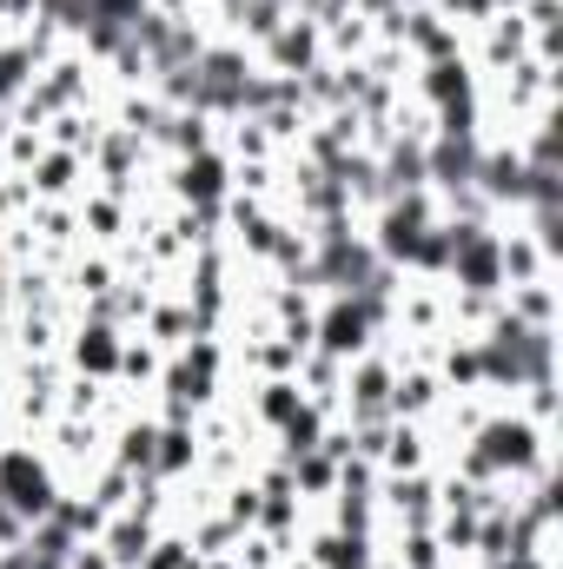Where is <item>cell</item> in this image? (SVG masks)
<instances>
[{
  "instance_id": "cell-13",
  "label": "cell",
  "mask_w": 563,
  "mask_h": 569,
  "mask_svg": "<svg viewBox=\"0 0 563 569\" xmlns=\"http://www.w3.org/2000/svg\"><path fill=\"white\" fill-rule=\"evenodd\" d=\"M392 503H398V510H412V523H424V503H431V483H424V477H412V483H392Z\"/></svg>"
},
{
  "instance_id": "cell-1",
  "label": "cell",
  "mask_w": 563,
  "mask_h": 569,
  "mask_svg": "<svg viewBox=\"0 0 563 569\" xmlns=\"http://www.w3.org/2000/svg\"><path fill=\"white\" fill-rule=\"evenodd\" d=\"M531 463H544V430L524 418H491L464 457L471 477H504V470H531Z\"/></svg>"
},
{
  "instance_id": "cell-2",
  "label": "cell",
  "mask_w": 563,
  "mask_h": 569,
  "mask_svg": "<svg viewBox=\"0 0 563 569\" xmlns=\"http://www.w3.org/2000/svg\"><path fill=\"white\" fill-rule=\"evenodd\" d=\"M385 318V305L372 298V291H338L332 298V311L312 325V338L325 345V358H358L365 345H372V325Z\"/></svg>"
},
{
  "instance_id": "cell-4",
  "label": "cell",
  "mask_w": 563,
  "mask_h": 569,
  "mask_svg": "<svg viewBox=\"0 0 563 569\" xmlns=\"http://www.w3.org/2000/svg\"><path fill=\"white\" fill-rule=\"evenodd\" d=\"M385 418H392V371L358 365L352 371V425H385Z\"/></svg>"
},
{
  "instance_id": "cell-18",
  "label": "cell",
  "mask_w": 563,
  "mask_h": 569,
  "mask_svg": "<svg viewBox=\"0 0 563 569\" xmlns=\"http://www.w3.org/2000/svg\"><path fill=\"white\" fill-rule=\"evenodd\" d=\"M292 411H298V385H266V418H273V425H285Z\"/></svg>"
},
{
  "instance_id": "cell-8",
  "label": "cell",
  "mask_w": 563,
  "mask_h": 569,
  "mask_svg": "<svg viewBox=\"0 0 563 569\" xmlns=\"http://www.w3.org/2000/svg\"><path fill=\"white\" fill-rule=\"evenodd\" d=\"M365 550H372L365 537L338 530V537H325V543H318V563H325V569H372V557H365Z\"/></svg>"
},
{
  "instance_id": "cell-19",
  "label": "cell",
  "mask_w": 563,
  "mask_h": 569,
  "mask_svg": "<svg viewBox=\"0 0 563 569\" xmlns=\"http://www.w3.org/2000/svg\"><path fill=\"white\" fill-rule=\"evenodd\" d=\"M491 569H544V563H537V557H497Z\"/></svg>"
},
{
  "instance_id": "cell-7",
  "label": "cell",
  "mask_w": 563,
  "mask_h": 569,
  "mask_svg": "<svg viewBox=\"0 0 563 569\" xmlns=\"http://www.w3.org/2000/svg\"><path fill=\"white\" fill-rule=\"evenodd\" d=\"M73 358H80L87 371H113V365H120V338H113L107 325H93V331H80V345H73Z\"/></svg>"
},
{
  "instance_id": "cell-5",
  "label": "cell",
  "mask_w": 563,
  "mask_h": 569,
  "mask_svg": "<svg viewBox=\"0 0 563 569\" xmlns=\"http://www.w3.org/2000/svg\"><path fill=\"white\" fill-rule=\"evenodd\" d=\"M100 550H107V563H113V569H140V557L152 550V530L140 523V510H134V517H120V523L100 537Z\"/></svg>"
},
{
  "instance_id": "cell-9",
  "label": "cell",
  "mask_w": 563,
  "mask_h": 569,
  "mask_svg": "<svg viewBox=\"0 0 563 569\" xmlns=\"http://www.w3.org/2000/svg\"><path fill=\"white\" fill-rule=\"evenodd\" d=\"M431 398H437V378H424V371L392 378V418H412V411H424Z\"/></svg>"
},
{
  "instance_id": "cell-14",
  "label": "cell",
  "mask_w": 563,
  "mask_h": 569,
  "mask_svg": "<svg viewBox=\"0 0 563 569\" xmlns=\"http://www.w3.org/2000/svg\"><path fill=\"white\" fill-rule=\"evenodd\" d=\"M152 437H159L152 425L127 430V463H120V470H152Z\"/></svg>"
},
{
  "instance_id": "cell-12",
  "label": "cell",
  "mask_w": 563,
  "mask_h": 569,
  "mask_svg": "<svg viewBox=\"0 0 563 569\" xmlns=\"http://www.w3.org/2000/svg\"><path fill=\"white\" fill-rule=\"evenodd\" d=\"M67 179H73V159H67V152L40 159V172H33V186H40V192H67Z\"/></svg>"
},
{
  "instance_id": "cell-10",
  "label": "cell",
  "mask_w": 563,
  "mask_h": 569,
  "mask_svg": "<svg viewBox=\"0 0 563 569\" xmlns=\"http://www.w3.org/2000/svg\"><path fill=\"white\" fill-rule=\"evenodd\" d=\"M33 60H40V47H0V100H13V93L27 87Z\"/></svg>"
},
{
  "instance_id": "cell-6",
  "label": "cell",
  "mask_w": 563,
  "mask_h": 569,
  "mask_svg": "<svg viewBox=\"0 0 563 569\" xmlns=\"http://www.w3.org/2000/svg\"><path fill=\"white\" fill-rule=\"evenodd\" d=\"M179 192H186V199H219V192H226V166H219L213 152H192V159H186Z\"/></svg>"
},
{
  "instance_id": "cell-16",
  "label": "cell",
  "mask_w": 563,
  "mask_h": 569,
  "mask_svg": "<svg viewBox=\"0 0 563 569\" xmlns=\"http://www.w3.org/2000/svg\"><path fill=\"white\" fill-rule=\"evenodd\" d=\"M279 60L285 67H305V60H312V33H305V27H285L279 33Z\"/></svg>"
},
{
  "instance_id": "cell-17",
  "label": "cell",
  "mask_w": 563,
  "mask_h": 569,
  "mask_svg": "<svg viewBox=\"0 0 563 569\" xmlns=\"http://www.w3.org/2000/svg\"><path fill=\"white\" fill-rule=\"evenodd\" d=\"M398 569H437V537L412 530V543H405V563H398Z\"/></svg>"
},
{
  "instance_id": "cell-11",
  "label": "cell",
  "mask_w": 563,
  "mask_h": 569,
  "mask_svg": "<svg viewBox=\"0 0 563 569\" xmlns=\"http://www.w3.org/2000/svg\"><path fill=\"white\" fill-rule=\"evenodd\" d=\"M524 53V20L517 13H497V27H491V60H517Z\"/></svg>"
},
{
  "instance_id": "cell-3",
  "label": "cell",
  "mask_w": 563,
  "mask_h": 569,
  "mask_svg": "<svg viewBox=\"0 0 563 569\" xmlns=\"http://www.w3.org/2000/svg\"><path fill=\"white\" fill-rule=\"evenodd\" d=\"M0 497H7V510H13L27 530L60 503V497H53V477H47L27 450H0Z\"/></svg>"
},
{
  "instance_id": "cell-15",
  "label": "cell",
  "mask_w": 563,
  "mask_h": 569,
  "mask_svg": "<svg viewBox=\"0 0 563 569\" xmlns=\"http://www.w3.org/2000/svg\"><path fill=\"white\" fill-rule=\"evenodd\" d=\"M140 569H192V550L186 543H152L140 557Z\"/></svg>"
}]
</instances>
